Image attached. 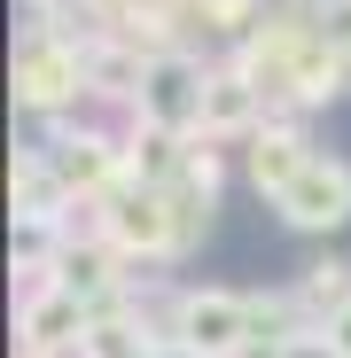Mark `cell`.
<instances>
[{"label": "cell", "instance_id": "1", "mask_svg": "<svg viewBox=\"0 0 351 358\" xmlns=\"http://www.w3.org/2000/svg\"><path fill=\"white\" fill-rule=\"evenodd\" d=\"M203 86H211V63H203V55H188V47H149L141 86H133V125L172 133V141H195V125H203Z\"/></svg>", "mask_w": 351, "mask_h": 358}, {"label": "cell", "instance_id": "2", "mask_svg": "<svg viewBox=\"0 0 351 358\" xmlns=\"http://www.w3.org/2000/svg\"><path fill=\"white\" fill-rule=\"evenodd\" d=\"M172 335H180L188 358H234L258 320H250V296H234V288H188L180 296V320H172Z\"/></svg>", "mask_w": 351, "mask_h": 358}, {"label": "cell", "instance_id": "3", "mask_svg": "<svg viewBox=\"0 0 351 358\" xmlns=\"http://www.w3.org/2000/svg\"><path fill=\"white\" fill-rule=\"evenodd\" d=\"M273 210H281V226H297V234H336V226H351V164L320 148L297 179H289V195H281Z\"/></svg>", "mask_w": 351, "mask_h": 358}, {"label": "cell", "instance_id": "4", "mask_svg": "<svg viewBox=\"0 0 351 358\" xmlns=\"http://www.w3.org/2000/svg\"><path fill=\"white\" fill-rule=\"evenodd\" d=\"M266 117H273V101L258 94V78L242 71V63H219L211 71V86H203V125H195V141H250V133H266Z\"/></svg>", "mask_w": 351, "mask_h": 358}, {"label": "cell", "instance_id": "5", "mask_svg": "<svg viewBox=\"0 0 351 358\" xmlns=\"http://www.w3.org/2000/svg\"><path fill=\"white\" fill-rule=\"evenodd\" d=\"M312 156H320V148H312L297 125H289V117H266V133L242 141V171H250V187H258L266 203H281V195H289V179H297Z\"/></svg>", "mask_w": 351, "mask_h": 358}, {"label": "cell", "instance_id": "6", "mask_svg": "<svg viewBox=\"0 0 351 358\" xmlns=\"http://www.w3.org/2000/svg\"><path fill=\"white\" fill-rule=\"evenodd\" d=\"M78 358H156V343H149V335H141L133 320H109V312H102V320L86 327Z\"/></svg>", "mask_w": 351, "mask_h": 358}, {"label": "cell", "instance_id": "7", "mask_svg": "<svg viewBox=\"0 0 351 358\" xmlns=\"http://www.w3.org/2000/svg\"><path fill=\"white\" fill-rule=\"evenodd\" d=\"M312 31H320V47L336 55V63L351 71V0H312Z\"/></svg>", "mask_w": 351, "mask_h": 358}, {"label": "cell", "instance_id": "8", "mask_svg": "<svg viewBox=\"0 0 351 358\" xmlns=\"http://www.w3.org/2000/svg\"><path fill=\"white\" fill-rule=\"evenodd\" d=\"M281 358H343L328 335H281Z\"/></svg>", "mask_w": 351, "mask_h": 358}, {"label": "cell", "instance_id": "9", "mask_svg": "<svg viewBox=\"0 0 351 358\" xmlns=\"http://www.w3.org/2000/svg\"><path fill=\"white\" fill-rule=\"evenodd\" d=\"M320 335H328V343L351 358V304H343V312H328V327H320Z\"/></svg>", "mask_w": 351, "mask_h": 358}, {"label": "cell", "instance_id": "10", "mask_svg": "<svg viewBox=\"0 0 351 358\" xmlns=\"http://www.w3.org/2000/svg\"><path fill=\"white\" fill-rule=\"evenodd\" d=\"M172 358H188V350H172Z\"/></svg>", "mask_w": 351, "mask_h": 358}]
</instances>
